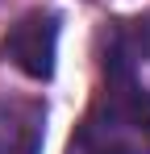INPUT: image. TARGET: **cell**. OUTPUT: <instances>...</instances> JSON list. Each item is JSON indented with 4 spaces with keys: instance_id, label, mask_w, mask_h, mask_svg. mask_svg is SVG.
Returning <instances> with one entry per match:
<instances>
[{
    "instance_id": "obj_1",
    "label": "cell",
    "mask_w": 150,
    "mask_h": 154,
    "mask_svg": "<svg viewBox=\"0 0 150 154\" xmlns=\"http://www.w3.org/2000/svg\"><path fill=\"white\" fill-rule=\"evenodd\" d=\"M75 154H150V88L133 75L125 38L104 58V83L75 129Z\"/></svg>"
},
{
    "instance_id": "obj_2",
    "label": "cell",
    "mask_w": 150,
    "mask_h": 154,
    "mask_svg": "<svg viewBox=\"0 0 150 154\" xmlns=\"http://www.w3.org/2000/svg\"><path fill=\"white\" fill-rule=\"evenodd\" d=\"M54 50H58V17L54 13H29L4 33L0 54L25 71L29 79H50L54 75Z\"/></svg>"
},
{
    "instance_id": "obj_3",
    "label": "cell",
    "mask_w": 150,
    "mask_h": 154,
    "mask_svg": "<svg viewBox=\"0 0 150 154\" xmlns=\"http://www.w3.org/2000/svg\"><path fill=\"white\" fill-rule=\"evenodd\" d=\"M42 104L0 100V154H42Z\"/></svg>"
},
{
    "instance_id": "obj_4",
    "label": "cell",
    "mask_w": 150,
    "mask_h": 154,
    "mask_svg": "<svg viewBox=\"0 0 150 154\" xmlns=\"http://www.w3.org/2000/svg\"><path fill=\"white\" fill-rule=\"evenodd\" d=\"M129 50H133V54H146V58H150V21H142V25L133 29V38H129Z\"/></svg>"
}]
</instances>
